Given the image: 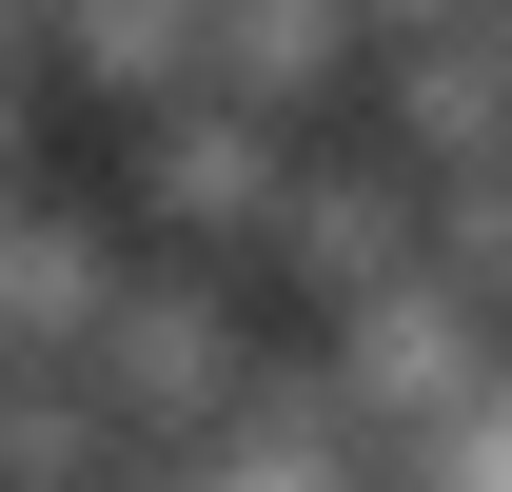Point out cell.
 Masks as SVG:
<instances>
[{
    "label": "cell",
    "mask_w": 512,
    "mask_h": 492,
    "mask_svg": "<svg viewBox=\"0 0 512 492\" xmlns=\"http://www.w3.org/2000/svg\"><path fill=\"white\" fill-rule=\"evenodd\" d=\"M355 60H375L355 0H217V20H197V79H217L237 119H335Z\"/></svg>",
    "instance_id": "2"
},
{
    "label": "cell",
    "mask_w": 512,
    "mask_h": 492,
    "mask_svg": "<svg viewBox=\"0 0 512 492\" xmlns=\"http://www.w3.org/2000/svg\"><path fill=\"white\" fill-rule=\"evenodd\" d=\"M119 197L158 256H217V276H256L276 256V197H296V119H237L217 79L197 99H158V119L119 138Z\"/></svg>",
    "instance_id": "1"
}]
</instances>
